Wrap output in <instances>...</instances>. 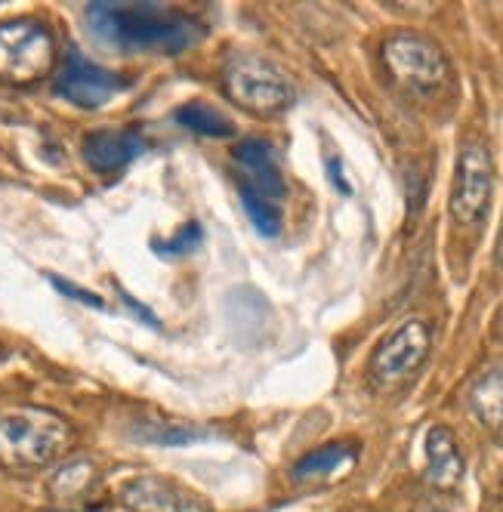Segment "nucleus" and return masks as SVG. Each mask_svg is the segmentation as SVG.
Segmentation results:
<instances>
[{
    "instance_id": "obj_22",
    "label": "nucleus",
    "mask_w": 503,
    "mask_h": 512,
    "mask_svg": "<svg viewBox=\"0 0 503 512\" xmlns=\"http://www.w3.org/2000/svg\"><path fill=\"white\" fill-rule=\"evenodd\" d=\"M497 263H500V269H503V235H500V241H497Z\"/></svg>"
},
{
    "instance_id": "obj_20",
    "label": "nucleus",
    "mask_w": 503,
    "mask_h": 512,
    "mask_svg": "<svg viewBox=\"0 0 503 512\" xmlns=\"http://www.w3.org/2000/svg\"><path fill=\"white\" fill-rule=\"evenodd\" d=\"M53 284L62 290L65 297H75L78 303H87V306H96V309H102V300H99L96 294H87V290H81V287H75V284H68V281H59V278H53Z\"/></svg>"
},
{
    "instance_id": "obj_19",
    "label": "nucleus",
    "mask_w": 503,
    "mask_h": 512,
    "mask_svg": "<svg viewBox=\"0 0 503 512\" xmlns=\"http://www.w3.org/2000/svg\"><path fill=\"white\" fill-rule=\"evenodd\" d=\"M198 241H201V229H198L195 223H189V226H183V232H179L173 241L164 244L161 253H186V250H192Z\"/></svg>"
},
{
    "instance_id": "obj_6",
    "label": "nucleus",
    "mask_w": 503,
    "mask_h": 512,
    "mask_svg": "<svg viewBox=\"0 0 503 512\" xmlns=\"http://www.w3.org/2000/svg\"><path fill=\"white\" fill-rule=\"evenodd\" d=\"M494 192V164L485 145L470 142L463 145L454 173V192H451V213L460 226H479Z\"/></svg>"
},
{
    "instance_id": "obj_11",
    "label": "nucleus",
    "mask_w": 503,
    "mask_h": 512,
    "mask_svg": "<svg viewBox=\"0 0 503 512\" xmlns=\"http://www.w3.org/2000/svg\"><path fill=\"white\" fill-rule=\"evenodd\" d=\"M142 152H146V139H142L139 130H130V127L127 130H96V133L84 136V161L102 176L124 170Z\"/></svg>"
},
{
    "instance_id": "obj_4",
    "label": "nucleus",
    "mask_w": 503,
    "mask_h": 512,
    "mask_svg": "<svg viewBox=\"0 0 503 512\" xmlns=\"http://www.w3.org/2000/svg\"><path fill=\"white\" fill-rule=\"evenodd\" d=\"M223 87L232 102H238L250 115H278L294 102V87L281 71L254 56V53H235L223 68Z\"/></svg>"
},
{
    "instance_id": "obj_15",
    "label": "nucleus",
    "mask_w": 503,
    "mask_h": 512,
    "mask_svg": "<svg viewBox=\"0 0 503 512\" xmlns=\"http://www.w3.org/2000/svg\"><path fill=\"white\" fill-rule=\"evenodd\" d=\"M173 118L183 124L186 130L198 133V136H217V139H223V136L235 133L232 121L220 112V108H213L207 102H189L183 108H176Z\"/></svg>"
},
{
    "instance_id": "obj_14",
    "label": "nucleus",
    "mask_w": 503,
    "mask_h": 512,
    "mask_svg": "<svg viewBox=\"0 0 503 512\" xmlns=\"http://www.w3.org/2000/svg\"><path fill=\"white\" fill-rule=\"evenodd\" d=\"M470 405L476 411V417L482 420V426L488 429H503V368L485 374L473 392H470Z\"/></svg>"
},
{
    "instance_id": "obj_21",
    "label": "nucleus",
    "mask_w": 503,
    "mask_h": 512,
    "mask_svg": "<svg viewBox=\"0 0 503 512\" xmlns=\"http://www.w3.org/2000/svg\"><path fill=\"white\" fill-rule=\"evenodd\" d=\"M328 167H331V179H334V186H337V189H340L343 195H349L352 189L346 186V182H343V176H340V161H337V158H331V161H328Z\"/></svg>"
},
{
    "instance_id": "obj_7",
    "label": "nucleus",
    "mask_w": 503,
    "mask_h": 512,
    "mask_svg": "<svg viewBox=\"0 0 503 512\" xmlns=\"http://www.w3.org/2000/svg\"><path fill=\"white\" fill-rule=\"evenodd\" d=\"M429 355V327L420 318L405 321L392 331L371 358V374L380 386H399L417 374Z\"/></svg>"
},
{
    "instance_id": "obj_17",
    "label": "nucleus",
    "mask_w": 503,
    "mask_h": 512,
    "mask_svg": "<svg viewBox=\"0 0 503 512\" xmlns=\"http://www.w3.org/2000/svg\"><path fill=\"white\" fill-rule=\"evenodd\" d=\"M93 479H96V472H93V466L87 460H71L68 466H62L56 472V479H53L50 488H53V494H59L65 500H75L93 485Z\"/></svg>"
},
{
    "instance_id": "obj_3",
    "label": "nucleus",
    "mask_w": 503,
    "mask_h": 512,
    "mask_svg": "<svg viewBox=\"0 0 503 512\" xmlns=\"http://www.w3.org/2000/svg\"><path fill=\"white\" fill-rule=\"evenodd\" d=\"M59 62L53 31L38 19L0 22V84L34 87L50 78Z\"/></svg>"
},
{
    "instance_id": "obj_24",
    "label": "nucleus",
    "mask_w": 503,
    "mask_h": 512,
    "mask_svg": "<svg viewBox=\"0 0 503 512\" xmlns=\"http://www.w3.org/2000/svg\"><path fill=\"white\" fill-rule=\"evenodd\" d=\"M497 503H500V512H503V482H500V491H497Z\"/></svg>"
},
{
    "instance_id": "obj_2",
    "label": "nucleus",
    "mask_w": 503,
    "mask_h": 512,
    "mask_svg": "<svg viewBox=\"0 0 503 512\" xmlns=\"http://www.w3.org/2000/svg\"><path fill=\"white\" fill-rule=\"evenodd\" d=\"M68 420L47 408H16L0 417V466L13 472H38L71 448Z\"/></svg>"
},
{
    "instance_id": "obj_5",
    "label": "nucleus",
    "mask_w": 503,
    "mask_h": 512,
    "mask_svg": "<svg viewBox=\"0 0 503 512\" xmlns=\"http://www.w3.org/2000/svg\"><path fill=\"white\" fill-rule=\"evenodd\" d=\"M383 65L389 75L411 90H436L448 78V62L442 50L423 34L399 31L383 44Z\"/></svg>"
},
{
    "instance_id": "obj_8",
    "label": "nucleus",
    "mask_w": 503,
    "mask_h": 512,
    "mask_svg": "<svg viewBox=\"0 0 503 512\" xmlns=\"http://www.w3.org/2000/svg\"><path fill=\"white\" fill-rule=\"evenodd\" d=\"M121 90H124V81L118 75L84 59L78 50L65 53V62L53 78V93L78 108H99Z\"/></svg>"
},
{
    "instance_id": "obj_12",
    "label": "nucleus",
    "mask_w": 503,
    "mask_h": 512,
    "mask_svg": "<svg viewBox=\"0 0 503 512\" xmlns=\"http://www.w3.org/2000/svg\"><path fill=\"white\" fill-rule=\"evenodd\" d=\"M463 479V457L457 451V442L451 429L436 426L426 435V482L433 488L451 491Z\"/></svg>"
},
{
    "instance_id": "obj_18",
    "label": "nucleus",
    "mask_w": 503,
    "mask_h": 512,
    "mask_svg": "<svg viewBox=\"0 0 503 512\" xmlns=\"http://www.w3.org/2000/svg\"><path fill=\"white\" fill-rule=\"evenodd\" d=\"M201 432H192V429H155V432H142V438H149V442L155 445H183V442H192V438H198Z\"/></svg>"
},
{
    "instance_id": "obj_9",
    "label": "nucleus",
    "mask_w": 503,
    "mask_h": 512,
    "mask_svg": "<svg viewBox=\"0 0 503 512\" xmlns=\"http://www.w3.org/2000/svg\"><path fill=\"white\" fill-rule=\"evenodd\" d=\"M121 503L130 512H213L198 494L161 475H136L121 488Z\"/></svg>"
},
{
    "instance_id": "obj_16",
    "label": "nucleus",
    "mask_w": 503,
    "mask_h": 512,
    "mask_svg": "<svg viewBox=\"0 0 503 512\" xmlns=\"http://www.w3.org/2000/svg\"><path fill=\"white\" fill-rule=\"evenodd\" d=\"M238 195H241L244 213L250 216V223L257 226V232L266 235V238H275L281 232V210H278V204L263 198V195H257L254 189H247L244 182H238Z\"/></svg>"
},
{
    "instance_id": "obj_10",
    "label": "nucleus",
    "mask_w": 503,
    "mask_h": 512,
    "mask_svg": "<svg viewBox=\"0 0 503 512\" xmlns=\"http://www.w3.org/2000/svg\"><path fill=\"white\" fill-rule=\"evenodd\" d=\"M235 161L241 167V179L247 189H254L257 195L269 198V201H281L287 186L281 176V164H278V152L275 145L266 139H244L235 149Z\"/></svg>"
},
{
    "instance_id": "obj_1",
    "label": "nucleus",
    "mask_w": 503,
    "mask_h": 512,
    "mask_svg": "<svg viewBox=\"0 0 503 512\" xmlns=\"http://www.w3.org/2000/svg\"><path fill=\"white\" fill-rule=\"evenodd\" d=\"M87 22L99 41L130 53L176 56L204 38V25L164 4H90Z\"/></svg>"
},
{
    "instance_id": "obj_23",
    "label": "nucleus",
    "mask_w": 503,
    "mask_h": 512,
    "mask_svg": "<svg viewBox=\"0 0 503 512\" xmlns=\"http://www.w3.org/2000/svg\"><path fill=\"white\" fill-rule=\"evenodd\" d=\"M44 512H99V509H44Z\"/></svg>"
},
{
    "instance_id": "obj_13",
    "label": "nucleus",
    "mask_w": 503,
    "mask_h": 512,
    "mask_svg": "<svg viewBox=\"0 0 503 512\" xmlns=\"http://www.w3.org/2000/svg\"><path fill=\"white\" fill-rule=\"evenodd\" d=\"M358 451L355 445H346V442H337V445H325L312 454H306L297 466H294V479L297 482H312V479H328V475L340 472V469H349L355 463Z\"/></svg>"
}]
</instances>
